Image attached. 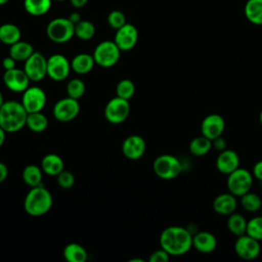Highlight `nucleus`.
Wrapping results in <instances>:
<instances>
[{"label": "nucleus", "instance_id": "obj_49", "mask_svg": "<svg viewBox=\"0 0 262 262\" xmlns=\"http://www.w3.org/2000/svg\"><path fill=\"white\" fill-rule=\"evenodd\" d=\"M259 120H260V123L262 124V111L260 112V115H259Z\"/></svg>", "mask_w": 262, "mask_h": 262}, {"label": "nucleus", "instance_id": "obj_11", "mask_svg": "<svg viewBox=\"0 0 262 262\" xmlns=\"http://www.w3.org/2000/svg\"><path fill=\"white\" fill-rule=\"evenodd\" d=\"M71 71V62L59 53L50 55L47 58V76L54 81L64 80Z\"/></svg>", "mask_w": 262, "mask_h": 262}, {"label": "nucleus", "instance_id": "obj_29", "mask_svg": "<svg viewBox=\"0 0 262 262\" xmlns=\"http://www.w3.org/2000/svg\"><path fill=\"white\" fill-rule=\"evenodd\" d=\"M247 223L248 221L242 214L233 212L230 215H228L227 228L235 236H241L246 233Z\"/></svg>", "mask_w": 262, "mask_h": 262}, {"label": "nucleus", "instance_id": "obj_13", "mask_svg": "<svg viewBox=\"0 0 262 262\" xmlns=\"http://www.w3.org/2000/svg\"><path fill=\"white\" fill-rule=\"evenodd\" d=\"M80 112V104L77 99L70 96L58 100L53 106V116L59 122H69L74 120Z\"/></svg>", "mask_w": 262, "mask_h": 262}, {"label": "nucleus", "instance_id": "obj_6", "mask_svg": "<svg viewBox=\"0 0 262 262\" xmlns=\"http://www.w3.org/2000/svg\"><path fill=\"white\" fill-rule=\"evenodd\" d=\"M155 174L165 180H170L177 177L182 171V165L180 161L172 155H161L152 164Z\"/></svg>", "mask_w": 262, "mask_h": 262}, {"label": "nucleus", "instance_id": "obj_25", "mask_svg": "<svg viewBox=\"0 0 262 262\" xmlns=\"http://www.w3.org/2000/svg\"><path fill=\"white\" fill-rule=\"evenodd\" d=\"M63 257L68 262H85L88 258V253L83 246L71 243L64 247Z\"/></svg>", "mask_w": 262, "mask_h": 262}, {"label": "nucleus", "instance_id": "obj_31", "mask_svg": "<svg viewBox=\"0 0 262 262\" xmlns=\"http://www.w3.org/2000/svg\"><path fill=\"white\" fill-rule=\"evenodd\" d=\"M212 148V140L204 135L194 137L189 143V151L194 157H203Z\"/></svg>", "mask_w": 262, "mask_h": 262}, {"label": "nucleus", "instance_id": "obj_24", "mask_svg": "<svg viewBox=\"0 0 262 262\" xmlns=\"http://www.w3.org/2000/svg\"><path fill=\"white\" fill-rule=\"evenodd\" d=\"M52 5V0H24V8L27 13L33 16L46 14Z\"/></svg>", "mask_w": 262, "mask_h": 262}, {"label": "nucleus", "instance_id": "obj_23", "mask_svg": "<svg viewBox=\"0 0 262 262\" xmlns=\"http://www.w3.org/2000/svg\"><path fill=\"white\" fill-rule=\"evenodd\" d=\"M21 37L20 29L10 23H6L0 26V42L6 45H12L19 41Z\"/></svg>", "mask_w": 262, "mask_h": 262}, {"label": "nucleus", "instance_id": "obj_7", "mask_svg": "<svg viewBox=\"0 0 262 262\" xmlns=\"http://www.w3.org/2000/svg\"><path fill=\"white\" fill-rule=\"evenodd\" d=\"M227 188L235 196H242L251 190L253 174L244 168H237L227 175Z\"/></svg>", "mask_w": 262, "mask_h": 262}, {"label": "nucleus", "instance_id": "obj_38", "mask_svg": "<svg viewBox=\"0 0 262 262\" xmlns=\"http://www.w3.org/2000/svg\"><path fill=\"white\" fill-rule=\"evenodd\" d=\"M57 183L60 187L68 189L71 188L74 183H75V176L72 172L68 170H62L58 175H57Z\"/></svg>", "mask_w": 262, "mask_h": 262}, {"label": "nucleus", "instance_id": "obj_45", "mask_svg": "<svg viewBox=\"0 0 262 262\" xmlns=\"http://www.w3.org/2000/svg\"><path fill=\"white\" fill-rule=\"evenodd\" d=\"M68 18L74 24V25H76L77 23H79L82 18H81V15L78 13V12H76V11H74V12H72L69 16H68Z\"/></svg>", "mask_w": 262, "mask_h": 262}, {"label": "nucleus", "instance_id": "obj_21", "mask_svg": "<svg viewBox=\"0 0 262 262\" xmlns=\"http://www.w3.org/2000/svg\"><path fill=\"white\" fill-rule=\"evenodd\" d=\"M41 169L49 176H57L63 170V161L56 154H48L41 161Z\"/></svg>", "mask_w": 262, "mask_h": 262}, {"label": "nucleus", "instance_id": "obj_9", "mask_svg": "<svg viewBox=\"0 0 262 262\" xmlns=\"http://www.w3.org/2000/svg\"><path fill=\"white\" fill-rule=\"evenodd\" d=\"M46 93L38 86H29L23 92L21 104L29 113L41 112L46 104Z\"/></svg>", "mask_w": 262, "mask_h": 262}, {"label": "nucleus", "instance_id": "obj_43", "mask_svg": "<svg viewBox=\"0 0 262 262\" xmlns=\"http://www.w3.org/2000/svg\"><path fill=\"white\" fill-rule=\"evenodd\" d=\"M7 175H8L7 166L4 163L0 162V183H2L7 178Z\"/></svg>", "mask_w": 262, "mask_h": 262}, {"label": "nucleus", "instance_id": "obj_22", "mask_svg": "<svg viewBox=\"0 0 262 262\" xmlns=\"http://www.w3.org/2000/svg\"><path fill=\"white\" fill-rule=\"evenodd\" d=\"M95 61L93 55L88 53H79L75 55L71 61V69L80 75L88 74L94 67Z\"/></svg>", "mask_w": 262, "mask_h": 262}, {"label": "nucleus", "instance_id": "obj_46", "mask_svg": "<svg viewBox=\"0 0 262 262\" xmlns=\"http://www.w3.org/2000/svg\"><path fill=\"white\" fill-rule=\"evenodd\" d=\"M5 134H6V132L2 129V127L0 126V147L2 146V144L4 143V141H5Z\"/></svg>", "mask_w": 262, "mask_h": 262}, {"label": "nucleus", "instance_id": "obj_32", "mask_svg": "<svg viewBox=\"0 0 262 262\" xmlns=\"http://www.w3.org/2000/svg\"><path fill=\"white\" fill-rule=\"evenodd\" d=\"M95 35V26L86 19H81L75 25V36L83 41L90 40Z\"/></svg>", "mask_w": 262, "mask_h": 262}, {"label": "nucleus", "instance_id": "obj_39", "mask_svg": "<svg viewBox=\"0 0 262 262\" xmlns=\"http://www.w3.org/2000/svg\"><path fill=\"white\" fill-rule=\"evenodd\" d=\"M170 258V255L164 250V249H159L152 252L148 258L149 262H167Z\"/></svg>", "mask_w": 262, "mask_h": 262}, {"label": "nucleus", "instance_id": "obj_3", "mask_svg": "<svg viewBox=\"0 0 262 262\" xmlns=\"http://www.w3.org/2000/svg\"><path fill=\"white\" fill-rule=\"evenodd\" d=\"M52 206L50 191L42 185L32 187L24 201V209L27 214L34 217L45 215Z\"/></svg>", "mask_w": 262, "mask_h": 262}, {"label": "nucleus", "instance_id": "obj_5", "mask_svg": "<svg viewBox=\"0 0 262 262\" xmlns=\"http://www.w3.org/2000/svg\"><path fill=\"white\" fill-rule=\"evenodd\" d=\"M92 55L97 66L112 68L119 61L121 50L114 41L105 40L96 45Z\"/></svg>", "mask_w": 262, "mask_h": 262}, {"label": "nucleus", "instance_id": "obj_33", "mask_svg": "<svg viewBox=\"0 0 262 262\" xmlns=\"http://www.w3.org/2000/svg\"><path fill=\"white\" fill-rule=\"evenodd\" d=\"M241 205L246 211L254 213L261 208L262 200L257 193L249 191L241 196Z\"/></svg>", "mask_w": 262, "mask_h": 262}, {"label": "nucleus", "instance_id": "obj_42", "mask_svg": "<svg viewBox=\"0 0 262 262\" xmlns=\"http://www.w3.org/2000/svg\"><path fill=\"white\" fill-rule=\"evenodd\" d=\"M212 146H214L216 149L222 151L226 147V142L221 136H219V137L215 138L214 140H212Z\"/></svg>", "mask_w": 262, "mask_h": 262}, {"label": "nucleus", "instance_id": "obj_16", "mask_svg": "<svg viewBox=\"0 0 262 262\" xmlns=\"http://www.w3.org/2000/svg\"><path fill=\"white\" fill-rule=\"evenodd\" d=\"M225 128L224 119L218 114H210L202 121L201 133L207 138L214 140L222 135Z\"/></svg>", "mask_w": 262, "mask_h": 262}, {"label": "nucleus", "instance_id": "obj_37", "mask_svg": "<svg viewBox=\"0 0 262 262\" xmlns=\"http://www.w3.org/2000/svg\"><path fill=\"white\" fill-rule=\"evenodd\" d=\"M106 20H107L108 26L115 30L120 29L122 26H124L127 23L125 14L121 10H118V9L111 11L107 15Z\"/></svg>", "mask_w": 262, "mask_h": 262}, {"label": "nucleus", "instance_id": "obj_19", "mask_svg": "<svg viewBox=\"0 0 262 262\" xmlns=\"http://www.w3.org/2000/svg\"><path fill=\"white\" fill-rule=\"evenodd\" d=\"M236 207V196L230 192L218 194L213 201V209L219 215L228 216L235 211Z\"/></svg>", "mask_w": 262, "mask_h": 262}, {"label": "nucleus", "instance_id": "obj_14", "mask_svg": "<svg viewBox=\"0 0 262 262\" xmlns=\"http://www.w3.org/2000/svg\"><path fill=\"white\" fill-rule=\"evenodd\" d=\"M138 40V31L132 24L126 23L120 29L116 30L114 42L121 51H129L133 49Z\"/></svg>", "mask_w": 262, "mask_h": 262}, {"label": "nucleus", "instance_id": "obj_12", "mask_svg": "<svg viewBox=\"0 0 262 262\" xmlns=\"http://www.w3.org/2000/svg\"><path fill=\"white\" fill-rule=\"evenodd\" d=\"M234 251L236 255L244 260H254L259 256L261 248L259 241L245 233L237 236L234 243Z\"/></svg>", "mask_w": 262, "mask_h": 262}, {"label": "nucleus", "instance_id": "obj_15", "mask_svg": "<svg viewBox=\"0 0 262 262\" xmlns=\"http://www.w3.org/2000/svg\"><path fill=\"white\" fill-rule=\"evenodd\" d=\"M30 81L26 72L16 68L5 71L3 75L5 86L12 92H24L30 86Z\"/></svg>", "mask_w": 262, "mask_h": 262}, {"label": "nucleus", "instance_id": "obj_40", "mask_svg": "<svg viewBox=\"0 0 262 262\" xmlns=\"http://www.w3.org/2000/svg\"><path fill=\"white\" fill-rule=\"evenodd\" d=\"M252 174H253V176H254L256 179L262 181V160H261V161H258V162L254 165L253 170H252Z\"/></svg>", "mask_w": 262, "mask_h": 262}, {"label": "nucleus", "instance_id": "obj_48", "mask_svg": "<svg viewBox=\"0 0 262 262\" xmlns=\"http://www.w3.org/2000/svg\"><path fill=\"white\" fill-rule=\"evenodd\" d=\"M8 1H9V0H0V5H4V4H6Z\"/></svg>", "mask_w": 262, "mask_h": 262}, {"label": "nucleus", "instance_id": "obj_2", "mask_svg": "<svg viewBox=\"0 0 262 262\" xmlns=\"http://www.w3.org/2000/svg\"><path fill=\"white\" fill-rule=\"evenodd\" d=\"M28 112L21 102L8 100L0 106V126L6 133H14L26 126Z\"/></svg>", "mask_w": 262, "mask_h": 262}, {"label": "nucleus", "instance_id": "obj_36", "mask_svg": "<svg viewBox=\"0 0 262 262\" xmlns=\"http://www.w3.org/2000/svg\"><path fill=\"white\" fill-rule=\"evenodd\" d=\"M246 233L257 241H262V216H255L247 223Z\"/></svg>", "mask_w": 262, "mask_h": 262}, {"label": "nucleus", "instance_id": "obj_30", "mask_svg": "<svg viewBox=\"0 0 262 262\" xmlns=\"http://www.w3.org/2000/svg\"><path fill=\"white\" fill-rule=\"evenodd\" d=\"M42 169L36 165H28L23 170V180L30 187L41 185L42 181Z\"/></svg>", "mask_w": 262, "mask_h": 262}, {"label": "nucleus", "instance_id": "obj_4", "mask_svg": "<svg viewBox=\"0 0 262 262\" xmlns=\"http://www.w3.org/2000/svg\"><path fill=\"white\" fill-rule=\"evenodd\" d=\"M46 34L54 43H67L75 36V25L68 17H56L48 23Z\"/></svg>", "mask_w": 262, "mask_h": 262}, {"label": "nucleus", "instance_id": "obj_28", "mask_svg": "<svg viewBox=\"0 0 262 262\" xmlns=\"http://www.w3.org/2000/svg\"><path fill=\"white\" fill-rule=\"evenodd\" d=\"M26 126L35 133H41L45 131L48 126V120L41 112L29 113L27 116Z\"/></svg>", "mask_w": 262, "mask_h": 262}, {"label": "nucleus", "instance_id": "obj_20", "mask_svg": "<svg viewBox=\"0 0 262 262\" xmlns=\"http://www.w3.org/2000/svg\"><path fill=\"white\" fill-rule=\"evenodd\" d=\"M192 247L203 254L211 253L217 247L216 236L209 231H200L192 235Z\"/></svg>", "mask_w": 262, "mask_h": 262}, {"label": "nucleus", "instance_id": "obj_8", "mask_svg": "<svg viewBox=\"0 0 262 262\" xmlns=\"http://www.w3.org/2000/svg\"><path fill=\"white\" fill-rule=\"evenodd\" d=\"M129 101L119 96L112 98L104 107V117L111 124H121L129 116Z\"/></svg>", "mask_w": 262, "mask_h": 262}, {"label": "nucleus", "instance_id": "obj_1", "mask_svg": "<svg viewBox=\"0 0 262 262\" xmlns=\"http://www.w3.org/2000/svg\"><path fill=\"white\" fill-rule=\"evenodd\" d=\"M160 245L170 256H181L192 248V234L182 226H169L162 231Z\"/></svg>", "mask_w": 262, "mask_h": 262}, {"label": "nucleus", "instance_id": "obj_51", "mask_svg": "<svg viewBox=\"0 0 262 262\" xmlns=\"http://www.w3.org/2000/svg\"><path fill=\"white\" fill-rule=\"evenodd\" d=\"M0 44H1V42H0Z\"/></svg>", "mask_w": 262, "mask_h": 262}, {"label": "nucleus", "instance_id": "obj_41", "mask_svg": "<svg viewBox=\"0 0 262 262\" xmlns=\"http://www.w3.org/2000/svg\"><path fill=\"white\" fill-rule=\"evenodd\" d=\"M15 62H16V60L13 59L10 55H8L2 60V67H3V69H5V71L11 70V69L15 68Z\"/></svg>", "mask_w": 262, "mask_h": 262}, {"label": "nucleus", "instance_id": "obj_27", "mask_svg": "<svg viewBox=\"0 0 262 262\" xmlns=\"http://www.w3.org/2000/svg\"><path fill=\"white\" fill-rule=\"evenodd\" d=\"M245 15L254 25H262V0H248L245 5Z\"/></svg>", "mask_w": 262, "mask_h": 262}, {"label": "nucleus", "instance_id": "obj_47", "mask_svg": "<svg viewBox=\"0 0 262 262\" xmlns=\"http://www.w3.org/2000/svg\"><path fill=\"white\" fill-rule=\"evenodd\" d=\"M3 102H4V98H3V95H2V93L0 91V106L3 104Z\"/></svg>", "mask_w": 262, "mask_h": 262}, {"label": "nucleus", "instance_id": "obj_44", "mask_svg": "<svg viewBox=\"0 0 262 262\" xmlns=\"http://www.w3.org/2000/svg\"><path fill=\"white\" fill-rule=\"evenodd\" d=\"M88 0H70V3L74 8H82L87 4Z\"/></svg>", "mask_w": 262, "mask_h": 262}, {"label": "nucleus", "instance_id": "obj_10", "mask_svg": "<svg viewBox=\"0 0 262 262\" xmlns=\"http://www.w3.org/2000/svg\"><path fill=\"white\" fill-rule=\"evenodd\" d=\"M24 71L31 81H41L47 76V58L40 52H35L25 61Z\"/></svg>", "mask_w": 262, "mask_h": 262}, {"label": "nucleus", "instance_id": "obj_50", "mask_svg": "<svg viewBox=\"0 0 262 262\" xmlns=\"http://www.w3.org/2000/svg\"><path fill=\"white\" fill-rule=\"evenodd\" d=\"M55 1H58V2H61V1H66V0H55Z\"/></svg>", "mask_w": 262, "mask_h": 262}, {"label": "nucleus", "instance_id": "obj_26", "mask_svg": "<svg viewBox=\"0 0 262 262\" xmlns=\"http://www.w3.org/2000/svg\"><path fill=\"white\" fill-rule=\"evenodd\" d=\"M34 53L33 46L26 41H17L10 45L9 55L16 61H26Z\"/></svg>", "mask_w": 262, "mask_h": 262}, {"label": "nucleus", "instance_id": "obj_34", "mask_svg": "<svg viewBox=\"0 0 262 262\" xmlns=\"http://www.w3.org/2000/svg\"><path fill=\"white\" fill-rule=\"evenodd\" d=\"M116 93H117V96L123 99L129 100L130 98H132V96L135 93V85L131 80L123 79L117 84Z\"/></svg>", "mask_w": 262, "mask_h": 262}, {"label": "nucleus", "instance_id": "obj_18", "mask_svg": "<svg viewBox=\"0 0 262 262\" xmlns=\"http://www.w3.org/2000/svg\"><path fill=\"white\" fill-rule=\"evenodd\" d=\"M239 167V156L232 149H224L220 151L216 159L217 170L225 175L230 174Z\"/></svg>", "mask_w": 262, "mask_h": 262}, {"label": "nucleus", "instance_id": "obj_17", "mask_svg": "<svg viewBox=\"0 0 262 262\" xmlns=\"http://www.w3.org/2000/svg\"><path fill=\"white\" fill-rule=\"evenodd\" d=\"M146 144L139 135H130L125 138L122 144L123 155L129 160H138L145 152Z\"/></svg>", "mask_w": 262, "mask_h": 262}, {"label": "nucleus", "instance_id": "obj_35", "mask_svg": "<svg viewBox=\"0 0 262 262\" xmlns=\"http://www.w3.org/2000/svg\"><path fill=\"white\" fill-rule=\"evenodd\" d=\"M85 84L81 79H72L68 84H67V93L68 96L74 98V99H79L81 98L84 93H85Z\"/></svg>", "mask_w": 262, "mask_h": 262}]
</instances>
